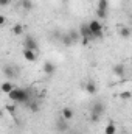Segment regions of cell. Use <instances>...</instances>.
<instances>
[{
  "mask_svg": "<svg viewBox=\"0 0 132 134\" xmlns=\"http://www.w3.org/2000/svg\"><path fill=\"white\" fill-rule=\"evenodd\" d=\"M23 58L27 59V61H30V63H33L37 59V55H36V52L34 50H30V48H23Z\"/></svg>",
  "mask_w": 132,
  "mask_h": 134,
  "instance_id": "cell-7",
  "label": "cell"
},
{
  "mask_svg": "<svg viewBox=\"0 0 132 134\" xmlns=\"http://www.w3.org/2000/svg\"><path fill=\"white\" fill-rule=\"evenodd\" d=\"M13 34H16V36H20V34H23V25L22 24H16V25H13Z\"/></svg>",
  "mask_w": 132,
  "mask_h": 134,
  "instance_id": "cell-14",
  "label": "cell"
},
{
  "mask_svg": "<svg viewBox=\"0 0 132 134\" xmlns=\"http://www.w3.org/2000/svg\"><path fill=\"white\" fill-rule=\"evenodd\" d=\"M9 100L14 101V103H20V104H25L28 106L31 103V92L28 89H20V87H14L9 94H8Z\"/></svg>",
  "mask_w": 132,
  "mask_h": 134,
  "instance_id": "cell-1",
  "label": "cell"
},
{
  "mask_svg": "<svg viewBox=\"0 0 132 134\" xmlns=\"http://www.w3.org/2000/svg\"><path fill=\"white\" fill-rule=\"evenodd\" d=\"M97 91H98V89H97V84H95L93 81H87V83H86V92H87V94L95 95Z\"/></svg>",
  "mask_w": 132,
  "mask_h": 134,
  "instance_id": "cell-10",
  "label": "cell"
},
{
  "mask_svg": "<svg viewBox=\"0 0 132 134\" xmlns=\"http://www.w3.org/2000/svg\"><path fill=\"white\" fill-rule=\"evenodd\" d=\"M120 36H121L123 39H129V37H131V28H126V27L121 28V30H120Z\"/></svg>",
  "mask_w": 132,
  "mask_h": 134,
  "instance_id": "cell-18",
  "label": "cell"
},
{
  "mask_svg": "<svg viewBox=\"0 0 132 134\" xmlns=\"http://www.w3.org/2000/svg\"><path fill=\"white\" fill-rule=\"evenodd\" d=\"M11 67H13V66H6V67H5V75H6L9 80H13V76H16V75H17V73L14 72V69H11Z\"/></svg>",
  "mask_w": 132,
  "mask_h": 134,
  "instance_id": "cell-17",
  "label": "cell"
},
{
  "mask_svg": "<svg viewBox=\"0 0 132 134\" xmlns=\"http://www.w3.org/2000/svg\"><path fill=\"white\" fill-rule=\"evenodd\" d=\"M61 117L65 119L67 122H70V120L75 117V112H73L71 108H62V111H61Z\"/></svg>",
  "mask_w": 132,
  "mask_h": 134,
  "instance_id": "cell-9",
  "label": "cell"
},
{
  "mask_svg": "<svg viewBox=\"0 0 132 134\" xmlns=\"http://www.w3.org/2000/svg\"><path fill=\"white\" fill-rule=\"evenodd\" d=\"M104 114V104L101 101H97L93 106H92V111H90V117H92V122H98L99 119L103 117Z\"/></svg>",
  "mask_w": 132,
  "mask_h": 134,
  "instance_id": "cell-4",
  "label": "cell"
},
{
  "mask_svg": "<svg viewBox=\"0 0 132 134\" xmlns=\"http://www.w3.org/2000/svg\"><path fill=\"white\" fill-rule=\"evenodd\" d=\"M107 11H109V0H98L97 17H99V19H106V17H107Z\"/></svg>",
  "mask_w": 132,
  "mask_h": 134,
  "instance_id": "cell-5",
  "label": "cell"
},
{
  "mask_svg": "<svg viewBox=\"0 0 132 134\" xmlns=\"http://www.w3.org/2000/svg\"><path fill=\"white\" fill-rule=\"evenodd\" d=\"M55 70H56V66H55L53 63L47 61V63L44 64V72H45L47 75H53V73H55Z\"/></svg>",
  "mask_w": 132,
  "mask_h": 134,
  "instance_id": "cell-11",
  "label": "cell"
},
{
  "mask_svg": "<svg viewBox=\"0 0 132 134\" xmlns=\"http://www.w3.org/2000/svg\"><path fill=\"white\" fill-rule=\"evenodd\" d=\"M13 89H14V86H13V83H11V81H5V83L2 84V91H3L6 95H8Z\"/></svg>",
  "mask_w": 132,
  "mask_h": 134,
  "instance_id": "cell-16",
  "label": "cell"
},
{
  "mask_svg": "<svg viewBox=\"0 0 132 134\" xmlns=\"http://www.w3.org/2000/svg\"><path fill=\"white\" fill-rule=\"evenodd\" d=\"M89 28L93 34L95 39H101L103 37V24L99 22V19H93L89 22Z\"/></svg>",
  "mask_w": 132,
  "mask_h": 134,
  "instance_id": "cell-3",
  "label": "cell"
},
{
  "mask_svg": "<svg viewBox=\"0 0 132 134\" xmlns=\"http://www.w3.org/2000/svg\"><path fill=\"white\" fill-rule=\"evenodd\" d=\"M79 36H81V41H82V45H87L90 41H93L95 37H93V34L90 31V28H89V24H82L81 27H79Z\"/></svg>",
  "mask_w": 132,
  "mask_h": 134,
  "instance_id": "cell-2",
  "label": "cell"
},
{
  "mask_svg": "<svg viewBox=\"0 0 132 134\" xmlns=\"http://www.w3.org/2000/svg\"><path fill=\"white\" fill-rule=\"evenodd\" d=\"M23 48H30V50H34V52L39 50V45H37L36 39H34L31 34H27L25 36V39H23Z\"/></svg>",
  "mask_w": 132,
  "mask_h": 134,
  "instance_id": "cell-6",
  "label": "cell"
},
{
  "mask_svg": "<svg viewBox=\"0 0 132 134\" xmlns=\"http://www.w3.org/2000/svg\"><path fill=\"white\" fill-rule=\"evenodd\" d=\"M112 72H113V75H115V76L123 78V76H124V73H126V69H124L123 64H117V66L112 67Z\"/></svg>",
  "mask_w": 132,
  "mask_h": 134,
  "instance_id": "cell-8",
  "label": "cell"
},
{
  "mask_svg": "<svg viewBox=\"0 0 132 134\" xmlns=\"http://www.w3.org/2000/svg\"><path fill=\"white\" fill-rule=\"evenodd\" d=\"M6 109H8V111H9L11 114H14V112H16V106H8Z\"/></svg>",
  "mask_w": 132,
  "mask_h": 134,
  "instance_id": "cell-23",
  "label": "cell"
},
{
  "mask_svg": "<svg viewBox=\"0 0 132 134\" xmlns=\"http://www.w3.org/2000/svg\"><path fill=\"white\" fill-rule=\"evenodd\" d=\"M117 133V125L113 122H109L104 128V134H115Z\"/></svg>",
  "mask_w": 132,
  "mask_h": 134,
  "instance_id": "cell-12",
  "label": "cell"
},
{
  "mask_svg": "<svg viewBox=\"0 0 132 134\" xmlns=\"http://www.w3.org/2000/svg\"><path fill=\"white\" fill-rule=\"evenodd\" d=\"M61 42H62L65 47H70V45H73V44H75V42L71 41V37H70V34H68V33L61 36Z\"/></svg>",
  "mask_w": 132,
  "mask_h": 134,
  "instance_id": "cell-15",
  "label": "cell"
},
{
  "mask_svg": "<svg viewBox=\"0 0 132 134\" xmlns=\"http://www.w3.org/2000/svg\"><path fill=\"white\" fill-rule=\"evenodd\" d=\"M56 128H58V131H67V120L65 119H62V117H59V120H58V123H56Z\"/></svg>",
  "mask_w": 132,
  "mask_h": 134,
  "instance_id": "cell-13",
  "label": "cell"
},
{
  "mask_svg": "<svg viewBox=\"0 0 132 134\" xmlns=\"http://www.w3.org/2000/svg\"><path fill=\"white\" fill-rule=\"evenodd\" d=\"M131 97H132L131 91H124V92H121V94H120V98H121V100H129Z\"/></svg>",
  "mask_w": 132,
  "mask_h": 134,
  "instance_id": "cell-21",
  "label": "cell"
},
{
  "mask_svg": "<svg viewBox=\"0 0 132 134\" xmlns=\"http://www.w3.org/2000/svg\"><path fill=\"white\" fill-rule=\"evenodd\" d=\"M20 5H22V8H23V9H31V8H33L31 0H20Z\"/></svg>",
  "mask_w": 132,
  "mask_h": 134,
  "instance_id": "cell-19",
  "label": "cell"
},
{
  "mask_svg": "<svg viewBox=\"0 0 132 134\" xmlns=\"http://www.w3.org/2000/svg\"><path fill=\"white\" fill-rule=\"evenodd\" d=\"M68 34H70V37H71V41H73L75 44H76L78 39L81 37V36H79V31H73V30H71V31H68Z\"/></svg>",
  "mask_w": 132,
  "mask_h": 134,
  "instance_id": "cell-20",
  "label": "cell"
},
{
  "mask_svg": "<svg viewBox=\"0 0 132 134\" xmlns=\"http://www.w3.org/2000/svg\"><path fill=\"white\" fill-rule=\"evenodd\" d=\"M0 25H5V17H3V16L0 17Z\"/></svg>",
  "mask_w": 132,
  "mask_h": 134,
  "instance_id": "cell-24",
  "label": "cell"
},
{
  "mask_svg": "<svg viewBox=\"0 0 132 134\" xmlns=\"http://www.w3.org/2000/svg\"><path fill=\"white\" fill-rule=\"evenodd\" d=\"M9 3H11V0H0V5L2 6H8Z\"/></svg>",
  "mask_w": 132,
  "mask_h": 134,
  "instance_id": "cell-22",
  "label": "cell"
}]
</instances>
